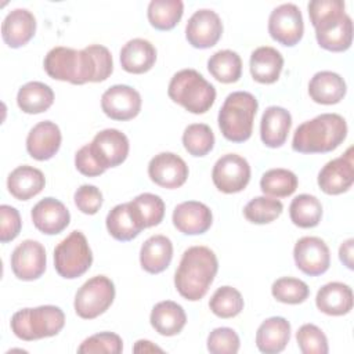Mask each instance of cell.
<instances>
[{"label": "cell", "mask_w": 354, "mask_h": 354, "mask_svg": "<svg viewBox=\"0 0 354 354\" xmlns=\"http://www.w3.org/2000/svg\"><path fill=\"white\" fill-rule=\"evenodd\" d=\"M133 351L134 353H151V351H163V350L160 347L155 346L149 340H138V342H136Z\"/></svg>", "instance_id": "cell-51"}, {"label": "cell", "mask_w": 354, "mask_h": 354, "mask_svg": "<svg viewBox=\"0 0 354 354\" xmlns=\"http://www.w3.org/2000/svg\"><path fill=\"white\" fill-rule=\"evenodd\" d=\"M33 225L46 235L62 232L71 221V214L66 206L55 198H44L39 201L30 213Z\"/></svg>", "instance_id": "cell-19"}, {"label": "cell", "mask_w": 354, "mask_h": 354, "mask_svg": "<svg viewBox=\"0 0 354 354\" xmlns=\"http://www.w3.org/2000/svg\"><path fill=\"white\" fill-rule=\"evenodd\" d=\"M296 267L310 277H317L328 271L330 266V252L328 245L318 236H303L293 248Z\"/></svg>", "instance_id": "cell-13"}, {"label": "cell", "mask_w": 354, "mask_h": 354, "mask_svg": "<svg viewBox=\"0 0 354 354\" xmlns=\"http://www.w3.org/2000/svg\"><path fill=\"white\" fill-rule=\"evenodd\" d=\"M134 206L144 228L160 224L165 217V202L159 195L144 192L130 201Z\"/></svg>", "instance_id": "cell-41"}, {"label": "cell", "mask_w": 354, "mask_h": 354, "mask_svg": "<svg viewBox=\"0 0 354 354\" xmlns=\"http://www.w3.org/2000/svg\"><path fill=\"white\" fill-rule=\"evenodd\" d=\"M0 218H1V227H0V241L1 243H7L14 241L22 227V220L19 216V212L10 206V205H1L0 206Z\"/></svg>", "instance_id": "cell-47"}, {"label": "cell", "mask_w": 354, "mask_h": 354, "mask_svg": "<svg viewBox=\"0 0 354 354\" xmlns=\"http://www.w3.org/2000/svg\"><path fill=\"white\" fill-rule=\"evenodd\" d=\"M11 270L21 281H33L46 271V249L39 241H22L11 254Z\"/></svg>", "instance_id": "cell-12"}, {"label": "cell", "mask_w": 354, "mask_h": 354, "mask_svg": "<svg viewBox=\"0 0 354 354\" xmlns=\"http://www.w3.org/2000/svg\"><path fill=\"white\" fill-rule=\"evenodd\" d=\"M283 210V205L277 198L256 196L243 207V216L253 224H268L277 220Z\"/></svg>", "instance_id": "cell-38"}, {"label": "cell", "mask_w": 354, "mask_h": 354, "mask_svg": "<svg viewBox=\"0 0 354 354\" xmlns=\"http://www.w3.org/2000/svg\"><path fill=\"white\" fill-rule=\"evenodd\" d=\"M353 246H354V239L350 238V239L344 241L340 245V248H339V259H340V261L348 270L354 268V264H353Z\"/></svg>", "instance_id": "cell-50"}, {"label": "cell", "mask_w": 354, "mask_h": 354, "mask_svg": "<svg viewBox=\"0 0 354 354\" xmlns=\"http://www.w3.org/2000/svg\"><path fill=\"white\" fill-rule=\"evenodd\" d=\"M140 93L127 84L111 86L101 97L104 113L113 120H130L141 111Z\"/></svg>", "instance_id": "cell-14"}, {"label": "cell", "mask_w": 354, "mask_h": 354, "mask_svg": "<svg viewBox=\"0 0 354 354\" xmlns=\"http://www.w3.org/2000/svg\"><path fill=\"white\" fill-rule=\"evenodd\" d=\"M115 299V285L105 275L86 281L75 295V311L83 319H94L104 314Z\"/></svg>", "instance_id": "cell-8"}, {"label": "cell", "mask_w": 354, "mask_h": 354, "mask_svg": "<svg viewBox=\"0 0 354 354\" xmlns=\"http://www.w3.org/2000/svg\"><path fill=\"white\" fill-rule=\"evenodd\" d=\"M188 166L183 158L173 152H160L148 163V176L159 187L174 189L188 178Z\"/></svg>", "instance_id": "cell-18"}, {"label": "cell", "mask_w": 354, "mask_h": 354, "mask_svg": "<svg viewBox=\"0 0 354 354\" xmlns=\"http://www.w3.org/2000/svg\"><path fill=\"white\" fill-rule=\"evenodd\" d=\"M93 263V253L82 231H72L54 249V267L59 277L75 279L83 275Z\"/></svg>", "instance_id": "cell-7"}, {"label": "cell", "mask_w": 354, "mask_h": 354, "mask_svg": "<svg viewBox=\"0 0 354 354\" xmlns=\"http://www.w3.org/2000/svg\"><path fill=\"white\" fill-rule=\"evenodd\" d=\"M299 180L296 174L288 169H270L260 180V189L264 195L272 198H286L297 188Z\"/></svg>", "instance_id": "cell-37"}, {"label": "cell", "mask_w": 354, "mask_h": 354, "mask_svg": "<svg viewBox=\"0 0 354 354\" xmlns=\"http://www.w3.org/2000/svg\"><path fill=\"white\" fill-rule=\"evenodd\" d=\"M207 71L221 83H235L242 75V59L232 50H220L207 59Z\"/></svg>", "instance_id": "cell-34"}, {"label": "cell", "mask_w": 354, "mask_h": 354, "mask_svg": "<svg viewBox=\"0 0 354 354\" xmlns=\"http://www.w3.org/2000/svg\"><path fill=\"white\" fill-rule=\"evenodd\" d=\"M123 351V340L119 335L113 332H100L91 335L84 339L82 344L77 347V353L80 354H97V353H108V354H120Z\"/></svg>", "instance_id": "cell-43"}, {"label": "cell", "mask_w": 354, "mask_h": 354, "mask_svg": "<svg viewBox=\"0 0 354 354\" xmlns=\"http://www.w3.org/2000/svg\"><path fill=\"white\" fill-rule=\"evenodd\" d=\"M149 321L152 328L162 336L178 335L187 324L184 308L171 300H163L153 306Z\"/></svg>", "instance_id": "cell-32"}, {"label": "cell", "mask_w": 354, "mask_h": 354, "mask_svg": "<svg viewBox=\"0 0 354 354\" xmlns=\"http://www.w3.org/2000/svg\"><path fill=\"white\" fill-rule=\"evenodd\" d=\"M75 166L77 169V171H80L83 176L87 177H97L100 174H102L105 171V169H102L95 159L93 158L90 149H88V144L83 145L75 155Z\"/></svg>", "instance_id": "cell-49"}, {"label": "cell", "mask_w": 354, "mask_h": 354, "mask_svg": "<svg viewBox=\"0 0 354 354\" xmlns=\"http://www.w3.org/2000/svg\"><path fill=\"white\" fill-rule=\"evenodd\" d=\"M53 102V88L41 82H28L18 90L17 94V104L19 109L29 115L46 112Z\"/></svg>", "instance_id": "cell-33"}, {"label": "cell", "mask_w": 354, "mask_h": 354, "mask_svg": "<svg viewBox=\"0 0 354 354\" xmlns=\"http://www.w3.org/2000/svg\"><path fill=\"white\" fill-rule=\"evenodd\" d=\"M218 271V261L207 246L188 248L174 274L177 292L189 301L201 300L209 290Z\"/></svg>", "instance_id": "cell-2"}, {"label": "cell", "mask_w": 354, "mask_h": 354, "mask_svg": "<svg viewBox=\"0 0 354 354\" xmlns=\"http://www.w3.org/2000/svg\"><path fill=\"white\" fill-rule=\"evenodd\" d=\"M73 199H75L76 207L84 214H95L102 206L101 191L95 185H90V184L80 185L76 189Z\"/></svg>", "instance_id": "cell-46"}, {"label": "cell", "mask_w": 354, "mask_h": 354, "mask_svg": "<svg viewBox=\"0 0 354 354\" xmlns=\"http://www.w3.org/2000/svg\"><path fill=\"white\" fill-rule=\"evenodd\" d=\"M105 224L111 236L120 242L134 239L144 230V225L131 202L116 205L108 213Z\"/></svg>", "instance_id": "cell-24"}, {"label": "cell", "mask_w": 354, "mask_h": 354, "mask_svg": "<svg viewBox=\"0 0 354 354\" xmlns=\"http://www.w3.org/2000/svg\"><path fill=\"white\" fill-rule=\"evenodd\" d=\"M274 299L285 304H300L306 301L310 295L307 283L299 278L282 277L277 279L271 286Z\"/></svg>", "instance_id": "cell-42"}, {"label": "cell", "mask_w": 354, "mask_h": 354, "mask_svg": "<svg viewBox=\"0 0 354 354\" xmlns=\"http://www.w3.org/2000/svg\"><path fill=\"white\" fill-rule=\"evenodd\" d=\"M315 304L326 315L348 314L353 308V290L343 282H329L317 292Z\"/></svg>", "instance_id": "cell-29"}, {"label": "cell", "mask_w": 354, "mask_h": 354, "mask_svg": "<svg viewBox=\"0 0 354 354\" xmlns=\"http://www.w3.org/2000/svg\"><path fill=\"white\" fill-rule=\"evenodd\" d=\"M318 185L328 195H339L348 191L354 183L353 148L344 155L329 160L318 173Z\"/></svg>", "instance_id": "cell-16"}, {"label": "cell", "mask_w": 354, "mask_h": 354, "mask_svg": "<svg viewBox=\"0 0 354 354\" xmlns=\"http://www.w3.org/2000/svg\"><path fill=\"white\" fill-rule=\"evenodd\" d=\"M155 62L156 48L145 39H131L120 50V65L129 73H145Z\"/></svg>", "instance_id": "cell-27"}, {"label": "cell", "mask_w": 354, "mask_h": 354, "mask_svg": "<svg viewBox=\"0 0 354 354\" xmlns=\"http://www.w3.org/2000/svg\"><path fill=\"white\" fill-rule=\"evenodd\" d=\"M183 145L192 156H205L214 147V134L205 123H192L183 133Z\"/></svg>", "instance_id": "cell-39"}, {"label": "cell", "mask_w": 354, "mask_h": 354, "mask_svg": "<svg viewBox=\"0 0 354 354\" xmlns=\"http://www.w3.org/2000/svg\"><path fill=\"white\" fill-rule=\"evenodd\" d=\"M283 68L282 54L270 46L257 47L250 55V75L253 80L271 84L278 80Z\"/></svg>", "instance_id": "cell-31"}, {"label": "cell", "mask_w": 354, "mask_h": 354, "mask_svg": "<svg viewBox=\"0 0 354 354\" xmlns=\"http://www.w3.org/2000/svg\"><path fill=\"white\" fill-rule=\"evenodd\" d=\"M65 325V314L57 306H39L22 308L11 318V330L25 342L39 340L58 335Z\"/></svg>", "instance_id": "cell-6"}, {"label": "cell", "mask_w": 354, "mask_h": 354, "mask_svg": "<svg viewBox=\"0 0 354 354\" xmlns=\"http://www.w3.org/2000/svg\"><path fill=\"white\" fill-rule=\"evenodd\" d=\"M314 29L318 44L328 51H346L353 43V21L344 11L322 21Z\"/></svg>", "instance_id": "cell-17"}, {"label": "cell", "mask_w": 354, "mask_h": 354, "mask_svg": "<svg viewBox=\"0 0 354 354\" xmlns=\"http://www.w3.org/2000/svg\"><path fill=\"white\" fill-rule=\"evenodd\" d=\"M184 3L181 0H152L148 4V21L158 30H170L181 19Z\"/></svg>", "instance_id": "cell-36"}, {"label": "cell", "mask_w": 354, "mask_h": 354, "mask_svg": "<svg viewBox=\"0 0 354 354\" xmlns=\"http://www.w3.org/2000/svg\"><path fill=\"white\" fill-rule=\"evenodd\" d=\"M223 22L217 12L209 8L195 11L187 22L185 37L195 48H210L221 37Z\"/></svg>", "instance_id": "cell-15"}, {"label": "cell", "mask_w": 354, "mask_h": 354, "mask_svg": "<svg viewBox=\"0 0 354 354\" xmlns=\"http://www.w3.org/2000/svg\"><path fill=\"white\" fill-rule=\"evenodd\" d=\"M88 149L95 162L102 169L116 167L122 165L130 149L129 138L118 129H105L97 133L88 144Z\"/></svg>", "instance_id": "cell-11"}, {"label": "cell", "mask_w": 354, "mask_h": 354, "mask_svg": "<svg viewBox=\"0 0 354 354\" xmlns=\"http://www.w3.org/2000/svg\"><path fill=\"white\" fill-rule=\"evenodd\" d=\"M268 33L282 46H296L304 33L303 15L296 4L285 3L275 7L268 18Z\"/></svg>", "instance_id": "cell-9"}, {"label": "cell", "mask_w": 354, "mask_h": 354, "mask_svg": "<svg viewBox=\"0 0 354 354\" xmlns=\"http://www.w3.org/2000/svg\"><path fill=\"white\" fill-rule=\"evenodd\" d=\"M344 1L342 0H313L308 3V15L313 26L328 19L329 17L344 11Z\"/></svg>", "instance_id": "cell-48"}, {"label": "cell", "mask_w": 354, "mask_h": 354, "mask_svg": "<svg viewBox=\"0 0 354 354\" xmlns=\"http://www.w3.org/2000/svg\"><path fill=\"white\" fill-rule=\"evenodd\" d=\"M292 127V116L282 106H268L260 122V138L268 148H279L285 144Z\"/></svg>", "instance_id": "cell-23"}, {"label": "cell", "mask_w": 354, "mask_h": 354, "mask_svg": "<svg viewBox=\"0 0 354 354\" xmlns=\"http://www.w3.org/2000/svg\"><path fill=\"white\" fill-rule=\"evenodd\" d=\"M296 340L303 354H326L329 351L325 333L314 324H304L296 332Z\"/></svg>", "instance_id": "cell-44"}, {"label": "cell", "mask_w": 354, "mask_h": 354, "mask_svg": "<svg viewBox=\"0 0 354 354\" xmlns=\"http://www.w3.org/2000/svg\"><path fill=\"white\" fill-rule=\"evenodd\" d=\"M290 339V324L283 317H271L260 324L256 332V346L261 353L277 354L285 350Z\"/></svg>", "instance_id": "cell-26"}, {"label": "cell", "mask_w": 354, "mask_h": 354, "mask_svg": "<svg viewBox=\"0 0 354 354\" xmlns=\"http://www.w3.org/2000/svg\"><path fill=\"white\" fill-rule=\"evenodd\" d=\"M46 178L41 170L22 165L15 167L7 178L8 192L18 201H28L43 191Z\"/></svg>", "instance_id": "cell-28"}, {"label": "cell", "mask_w": 354, "mask_h": 354, "mask_svg": "<svg viewBox=\"0 0 354 354\" xmlns=\"http://www.w3.org/2000/svg\"><path fill=\"white\" fill-rule=\"evenodd\" d=\"M289 216L295 225L300 228H313L321 221L322 205L317 196L300 194L292 199Z\"/></svg>", "instance_id": "cell-35"}, {"label": "cell", "mask_w": 354, "mask_h": 354, "mask_svg": "<svg viewBox=\"0 0 354 354\" xmlns=\"http://www.w3.org/2000/svg\"><path fill=\"white\" fill-rule=\"evenodd\" d=\"M173 259V243L165 235H152L141 246L140 264L149 274L165 271Z\"/></svg>", "instance_id": "cell-30"}, {"label": "cell", "mask_w": 354, "mask_h": 354, "mask_svg": "<svg viewBox=\"0 0 354 354\" xmlns=\"http://www.w3.org/2000/svg\"><path fill=\"white\" fill-rule=\"evenodd\" d=\"M36 32V18L26 8L10 11L1 24V36L4 43L11 48L25 46Z\"/></svg>", "instance_id": "cell-22"}, {"label": "cell", "mask_w": 354, "mask_h": 354, "mask_svg": "<svg viewBox=\"0 0 354 354\" xmlns=\"http://www.w3.org/2000/svg\"><path fill=\"white\" fill-rule=\"evenodd\" d=\"M259 108L256 97L248 91H234L227 95L218 111V127L224 138L232 142L248 141Z\"/></svg>", "instance_id": "cell-4"}, {"label": "cell", "mask_w": 354, "mask_h": 354, "mask_svg": "<svg viewBox=\"0 0 354 354\" xmlns=\"http://www.w3.org/2000/svg\"><path fill=\"white\" fill-rule=\"evenodd\" d=\"M239 346L238 333L227 326L216 328L207 336V350L212 354H235Z\"/></svg>", "instance_id": "cell-45"}, {"label": "cell", "mask_w": 354, "mask_h": 354, "mask_svg": "<svg viewBox=\"0 0 354 354\" xmlns=\"http://www.w3.org/2000/svg\"><path fill=\"white\" fill-rule=\"evenodd\" d=\"M167 94L185 111L199 115L207 112L216 101V88L195 69H181L173 75Z\"/></svg>", "instance_id": "cell-5"}, {"label": "cell", "mask_w": 354, "mask_h": 354, "mask_svg": "<svg viewBox=\"0 0 354 354\" xmlns=\"http://www.w3.org/2000/svg\"><path fill=\"white\" fill-rule=\"evenodd\" d=\"M209 307L218 318H232L243 310V297L238 289L221 286L210 297Z\"/></svg>", "instance_id": "cell-40"}, {"label": "cell", "mask_w": 354, "mask_h": 354, "mask_svg": "<svg viewBox=\"0 0 354 354\" xmlns=\"http://www.w3.org/2000/svg\"><path fill=\"white\" fill-rule=\"evenodd\" d=\"M347 136V123L339 113H321L297 126L292 149L300 153H325L336 149Z\"/></svg>", "instance_id": "cell-3"}, {"label": "cell", "mask_w": 354, "mask_h": 354, "mask_svg": "<svg viewBox=\"0 0 354 354\" xmlns=\"http://www.w3.org/2000/svg\"><path fill=\"white\" fill-rule=\"evenodd\" d=\"M171 218L174 227L185 235L205 234L213 223L212 210L198 201H187L177 205Z\"/></svg>", "instance_id": "cell-20"}, {"label": "cell", "mask_w": 354, "mask_h": 354, "mask_svg": "<svg viewBox=\"0 0 354 354\" xmlns=\"http://www.w3.org/2000/svg\"><path fill=\"white\" fill-rule=\"evenodd\" d=\"M347 91L344 79L332 71L317 72L308 83V94L317 104L332 105L340 102Z\"/></svg>", "instance_id": "cell-25"}, {"label": "cell", "mask_w": 354, "mask_h": 354, "mask_svg": "<svg viewBox=\"0 0 354 354\" xmlns=\"http://www.w3.org/2000/svg\"><path fill=\"white\" fill-rule=\"evenodd\" d=\"M61 141L59 127L51 120H43L28 133L26 151L36 160H48L58 152Z\"/></svg>", "instance_id": "cell-21"}, {"label": "cell", "mask_w": 354, "mask_h": 354, "mask_svg": "<svg viewBox=\"0 0 354 354\" xmlns=\"http://www.w3.org/2000/svg\"><path fill=\"white\" fill-rule=\"evenodd\" d=\"M43 66L51 79L84 84L106 80L113 71V61L111 51L101 44H90L83 50L58 46L47 53Z\"/></svg>", "instance_id": "cell-1"}, {"label": "cell", "mask_w": 354, "mask_h": 354, "mask_svg": "<svg viewBox=\"0 0 354 354\" xmlns=\"http://www.w3.org/2000/svg\"><path fill=\"white\" fill-rule=\"evenodd\" d=\"M212 180L214 187L224 194L241 192L250 180L248 160L236 153L223 155L213 166Z\"/></svg>", "instance_id": "cell-10"}]
</instances>
